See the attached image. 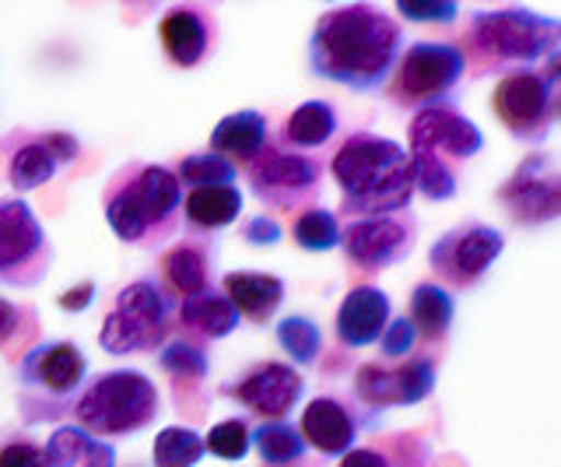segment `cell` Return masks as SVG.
Segmentation results:
<instances>
[{"mask_svg":"<svg viewBox=\"0 0 561 467\" xmlns=\"http://www.w3.org/2000/svg\"><path fill=\"white\" fill-rule=\"evenodd\" d=\"M400 54V29L376 8L327 11L312 32L316 75L347 89H379Z\"/></svg>","mask_w":561,"mask_h":467,"instance_id":"cell-1","label":"cell"},{"mask_svg":"<svg viewBox=\"0 0 561 467\" xmlns=\"http://www.w3.org/2000/svg\"><path fill=\"white\" fill-rule=\"evenodd\" d=\"M333 176L344 190V207L358 215L382 218L386 212L408 207L414 194L411 159L397 141L376 134L347 137L333 159Z\"/></svg>","mask_w":561,"mask_h":467,"instance_id":"cell-2","label":"cell"},{"mask_svg":"<svg viewBox=\"0 0 561 467\" xmlns=\"http://www.w3.org/2000/svg\"><path fill=\"white\" fill-rule=\"evenodd\" d=\"M561 43V22L543 19L526 8L481 11L473 19V46L491 60L534 64L551 57Z\"/></svg>","mask_w":561,"mask_h":467,"instance_id":"cell-3","label":"cell"},{"mask_svg":"<svg viewBox=\"0 0 561 467\" xmlns=\"http://www.w3.org/2000/svg\"><path fill=\"white\" fill-rule=\"evenodd\" d=\"M158 411V390L140 373H110L81 397L78 419L92 432H137Z\"/></svg>","mask_w":561,"mask_h":467,"instance_id":"cell-4","label":"cell"},{"mask_svg":"<svg viewBox=\"0 0 561 467\" xmlns=\"http://www.w3.org/2000/svg\"><path fill=\"white\" fill-rule=\"evenodd\" d=\"M102 349L113 355H127L151 349L165 338V299L148 282H137L119 292V303L102 323Z\"/></svg>","mask_w":561,"mask_h":467,"instance_id":"cell-5","label":"cell"},{"mask_svg":"<svg viewBox=\"0 0 561 467\" xmlns=\"http://www.w3.org/2000/svg\"><path fill=\"white\" fill-rule=\"evenodd\" d=\"M467 71V57L453 43H414L400 64L397 92L411 102L446 99Z\"/></svg>","mask_w":561,"mask_h":467,"instance_id":"cell-6","label":"cell"},{"mask_svg":"<svg viewBox=\"0 0 561 467\" xmlns=\"http://www.w3.org/2000/svg\"><path fill=\"white\" fill-rule=\"evenodd\" d=\"M495 113L523 141H540L554 113V84L534 71L508 75L495 89Z\"/></svg>","mask_w":561,"mask_h":467,"instance_id":"cell-7","label":"cell"},{"mask_svg":"<svg viewBox=\"0 0 561 467\" xmlns=\"http://www.w3.org/2000/svg\"><path fill=\"white\" fill-rule=\"evenodd\" d=\"M505 250V236L491 225H473V229L453 232L432 247V267L446 274L453 285H470L499 261Z\"/></svg>","mask_w":561,"mask_h":467,"instance_id":"cell-8","label":"cell"},{"mask_svg":"<svg viewBox=\"0 0 561 467\" xmlns=\"http://www.w3.org/2000/svg\"><path fill=\"white\" fill-rule=\"evenodd\" d=\"M484 148V134L449 106H425L417 110L411 124V151H428L435 159L456 155V159H470Z\"/></svg>","mask_w":561,"mask_h":467,"instance_id":"cell-9","label":"cell"},{"mask_svg":"<svg viewBox=\"0 0 561 467\" xmlns=\"http://www.w3.org/2000/svg\"><path fill=\"white\" fill-rule=\"evenodd\" d=\"M502 201L516 221L537 225L561 215V176H543V159L534 155L523 169L502 186Z\"/></svg>","mask_w":561,"mask_h":467,"instance_id":"cell-10","label":"cell"},{"mask_svg":"<svg viewBox=\"0 0 561 467\" xmlns=\"http://www.w3.org/2000/svg\"><path fill=\"white\" fill-rule=\"evenodd\" d=\"M341 243L347 247L351 261L362 267H386L400 261L411 247V229L397 218H362L344 232Z\"/></svg>","mask_w":561,"mask_h":467,"instance_id":"cell-11","label":"cell"},{"mask_svg":"<svg viewBox=\"0 0 561 467\" xmlns=\"http://www.w3.org/2000/svg\"><path fill=\"white\" fill-rule=\"evenodd\" d=\"M386 323H390V299H386V292L362 285V288H351L347 299L341 303L337 338L347 349H365V344L382 338Z\"/></svg>","mask_w":561,"mask_h":467,"instance_id":"cell-12","label":"cell"},{"mask_svg":"<svg viewBox=\"0 0 561 467\" xmlns=\"http://www.w3.org/2000/svg\"><path fill=\"white\" fill-rule=\"evenodd\" d=\"M236 397L260 414L280 419V414L291 411V405L302 397V376H298L291 366L271 362V366H260L253 376H245L236 387Z\"/></svg>","mask_w":561,"mask_h":467,"instance_id":"cell-13","label":"cell"},{"mask_svg":"<svg viewBox=\"0 0 561 467\" xmlns=\"http://www.w3.org/2000/svg\"><path fill=\"white\" fill-rule=\"evenodd\" d=\"M302 440H309L320 454L341 457L355 446V422L333 397H316L302 411Z\"/></svg>","mask_w":561,"mask_h":467,"instance_id":"cell-14","label":"cell"},{"mask_svg":"<svg viewBox=\"0 0 561 467\" xmlns=\"http://www.w3.org/2000/svg\"><path fill=\"white\" fill-rule=\"evenodd\" d=\"M39 247H43V229L28 212V204L22 201L0 204V271L25 264Z\"/></svg>","mask_w":561,"mask_h":467,"instance_id":"cell-15","label":"cell"},{"mask_svg":"<svg viewBox=\"0 0 561 467\" xmlns=\"http://www.w3.org/2000/svg\"><path fill=\"white\" fill-rule=\"evenodd\" d=\"M225 292H228V303L236 306V314L250 320H267L280 306V299H285V282L274 278V274L236 271L225 278Z\"/></svg>","mask_w":561,"mask_h":467,"instance_id":"cell-16","label":"cell"},{"mask_svg":"<svg viewBox=\"0 0 561 467\" xmlns=\"http://www.w3.org/2000/svg\"><path fill=\"white\" fill-rule=\"evenodd\" d=\"M81 376H84V355L75 344H49V349H39L25 362V379H35V384L57 394L75 390L81 384Z\"/></svg>","mask_w":561,"mask_h":467,"instance_id":"cell-17","label":"cell"},{"mask_svg":"<svg viewBox=\"0 0 561 467\" xmlns=\"http://www.w3.org/2000/svg\"><path fill=\"white\" fill-rule=\"evenodd\" d=\"M263 141H267V119L260 113H232L210 134L215 155H236V159H256Z\"/></svg>","mask_w":561,"mask_h":467,"instance_id":"cell-18","label":"cell"},{"mask_svg":"<svg viewBox=\"0 0 561 467\" xmlns=\"http://www.w3.org/2000/svg\"><path fill=\"white\" fill-rule=\"evenodd\" d=\"M162 46L180 67H193L207 49L204 19L197 11H172L169 19L162 22Z\"/></svg>","mask_w":561,"mask_h":467,"instance_id":"cell-19","label":"cell"},{"mask_svg":"<svg viewBox=\"0 0 561 467\" xmlns=\"http://www.w3.org/2000/svg\"><path fill=\"white\" fill-rule=\"evenodd\" d=\"M130 194L140 207V215H145V221L154 225L180 207V180H175L169 169L151 166V169L140 172V180L130 186Z\"/></svg>","mask_w":561,"mask_h":467,"instance_id":"cell-20","label":"cell"},{"mask_svg":"<svg viewBox=\"0 0 561 467\" xmlns=\"http://www.w3.org/2000/svg\"><path fill=\"white\" fill-rule=\"evenodd\" d=\"M183 320L193 327V331H201L207 338H225L236 331L239 314H236V306L228 303V296H218V292L204 288L197 296H186Z\"/></svg>","mask_w":561,"mask_h":467,"instance_id":"cell-21","label":"cell"},{"mask_svg":"<svg viewBox=\"0 0 561 467\" xmlns=\"http://www.w3.org/2000/svg\"><path fill=\"white\" fill-rule=\"evenodd\" d=\"M242 212V194L236 186H201L186 197V218L204 229H221Z\"/></svg>","mask_w":561,"mask_h":467,"instance_id":"cell-22","label":"cell"},{"mask_svg":"<svg viewBox=\"0 0 561 467\" xmlns=\"http://www.w3.org/2000/svg\"><path fill=\"white\" fill-rule=\"evenodd\" d=\"M453 296L443 285H417L411 296V323L414 331H421L425 338H438L449 331L453 323Z\"/></svg>","mask_w":561,"mask_h":467,"instance_id":"cell-23","label":"cell"},{"mask_svg":"<svg viewBox=\"0 0 561 467\" xmlns=\"http://www.w3.org/2000/svg\"><path fill=\"white\" fill-rule=\"evenodd\" d=\"M316 176H320L316 162L302 159V155H280V151L256 169L260 190H309Z\"/></svg>","mask_w":561,"mask_h":467,"instance_id":"cell-24","label":"cell"},{"mask_svg":"<svg viewBox=\"0 0 561 467\" xmlns=\"http://www.w3.org/2000/svg\"><path fill=\"white\" fill-rule=\"evenodd\" d=\"M333 130H337V113L327 102H306L288 119V141L298 148H320L330 141Z\"/></svg>","mask_w":561,"mask_h":467,"instance_id":"cell-25","label":"cell"},{"mask_svg":"<svg viewBox=\"0 0 561 467\" xmlns=\"http://www.w3.org/2000/svg\"><path fill=\"white\" fill-rule=\"evenodd\" d=\"M204 440L193 429H162L154 440V467H193L204 457Z\"/></svg>","mask_w":561,"mask_h":467,"instance_id":"cell-26","label":"cell"},{"mask_svg":"<svg viewBox=\"0 0 561 467\" xmlns=\"http://www.w3.org/2000/svg\"><path fill=\"white\" fill-rule=\"evenodd\" d=\"M253 443L256 449L263 454V460L267 464H291V460H302L306 454V440H302V432L285 425V422H267V425H260L253 432Z\"/></svg>","mask_w":561,"mask_h":467,"instance_id":"cell-27","label":"cell"},{"mask_svg":"<svg viewBox=\"0 0 561 467\" xmlns=\"http://www.w3.org/2000/svg\"><path fill=\"white\" fill-rule=\"evenodd\" d=\"M408 159H411L414 186L428 201H449V197H456V176H453V169L446 166V159H435V155H428V151H411Z\"/></svg>","mask_w":561,"mask_h":467,"instance_id":"cell-28","label":"cell"},{"mask_svg":"<svg viewBox=\"0 0 561 467\" xmlns=\"http://www.w3.org/2000/svg\"><path fill=\"white\" fill-rule=\"evenodd\" d=\"M53 172H57V162H53L46 145H25L11 159V186L14 190H35V186L49 183Z\"/></svg>","mask_w":561,"mask_h":467,"instance_id":"cell-29","label":"cell"},{"mask_svg":"<svg viewBox=\"0 0 561 467\" xmlns=\"http://www.w3.org/2000/svg\"><path fill=\"white\" fill-rule=\"evenodd\" d=\"M277 341L280 349H285L295 362H302V366H309V362H316V355H320V327H316L309 317H288L277 323Z\"/></svg>","mask_w":561,"mask_h":467,"instance_id":"cell-30","label":"cell"},{"mask_svg":"<svg viewBox=\"0 0 561 467\" xmlns=\"http://www.w3.org/2000/svg\"><path fill=\"white\" fill-rule=\"evenodd\" d=\"M344 239L337 218H333L330 212H323V207H312V212H306L302 218L295 221V243L306 247V250H333Z\"/></svg>","mask_w":561,"mask_h":467,"instance_id":"cell-31","label":"cell"},{"mask_svg":"<svg viewBox=\"0 0 561 467\" xmlns=\"http://www.w3.org/2000/svg\"><path fill=\"white\" fill-rule=\"evenodd\" d=\"M165 278L175 288H180V292H186V296H197V292H204V285H207V267H204L201 250L175 247L165 257Z\"/></svg>","mask_w":561,"mask_h":467,"instance_id":"cell-32","label":"cell"},{"mask_svg":"<svg viewBox=\"0 0 561 467\" xmlns=\"http://www.w3.org/2000/svg\"><path fill=\"white\" fill-rule=\"evenodd\" d=\"M435 387V366L428 358H414L393 373V405H417Z\"/></svg>","mask_w":561,"mask_h":467,"instance_id":"cell-33","label":"cell"},{"mask_svg":"<svg viewBox=\"0 0 561 467\" xmlns=\"http://www.w3.org/2000/svg\"><path fill=\"white\" fill-rule=\"evenodd\" d=\"M180 176L186 183H197L201 186H232L236 180V169L232 162L225 159V155H215V151H204V155H193L180 166Z\"/></svg>","mask_w":561,"mask_h":467,"instance_id":"cell-34","label":"cell"},{"mask_svg":"<svg viewBox=\"0 0 561 467\" xmlns=\"http://www.w3.org/2000/svg\"><path fill=\"white\" fill-rule=\"evenodd\" d=\"M250 443H253L250 429H245V422H239V419H228V422L215 425V429L207 432V440H204V446L215 457H221V460L245 457V454H250Z\"/></svg>","mask_w":561,"mask_h":467,"instance_id":"cell-35","label":"cell"},{"mask_svg":"<svg viewBox=\"0 0 561 467\" xmlns=\"http://www.w3.org/2000/svg\"><path fill=\"white\" fill-rule=\"evenodd\" d=\"M88 446H92V436L84 429L64 425L53 432V440L46 446V467H75L88 454Z\"/></svg>","mask_w":561,"mask_h":467,"instance_id":"cell-36","label":"cell"},{"mask_svg":"<svg viewBox=\"0 0 561 467\" xmlns=\"http://www.w3.org/2000/svg\"><path fill=\"white\" fill-rule=\"evenodd\" d=\"M105 218H110V225L116 229L119 239H140L148 229V221H145V215H140L130 186H123L119 194L110 201V207H105Z\"/></svg>","mask_w":561,"mask_h":467,"instance_id":"cell-37","label":"cell"},{"mask_svg":"<svg viewBox=\"0 0 561 467\" xmlns=\"http://www.w3.org/2000/svg\"><path fill=\"white\" fill-rule=\"evenodd\" d=\"M162 366L175 376H190L201 379L207 373V358L201 349H190V344H172V349L162 352Z\"/></svg>","mask_w":561,"mask_h":467,"instance_id":"cell-38","label":"cell"},{"mask_svg":"<svg viewBox=\"0 0 561 467\" xmlns=\"http://www.w3.org/2000/svg\"><path fill=\"white\" fill-rule=\"evenodd\" d=\"M358 394L368 405H393V373L379 366H362L358 369Z\"/></svg>","mask_w":561,"mask_h":467,"instance_id":"cell-39","label":"cell"},{"mask_svg":"<svg viewBox=\"0 0 561 467\" xmlns=\"http://www.w3.org/2000/svg\"><path fill=\"white\" fill-rule=\"evenodd\" d=\"M397 11L411 22H453L460 8L446 4V0H425V4H417V0H400Z\"/></svg>","mask_w":561,"mask_h":467,"instance_id":"cell-40","label":"cell"},{"mask_svg":"<svg viewBox=\"0 0 561 467\" xmlns=\"http://www.w3.org/2000/svg\"><path fill=\"white\" fill-rule=\"evenodd\" d=\"M414 338H417V331H414V323L411 320H390L386 323V331H382V355L386 358H400V355H408L411 349H414Z\"/></svg>","mask_w":561,"mask_h":467,"instance_id":"cell-41","label":"cell"},{"mask_svg":"<svg viewBox=\"0 0 561 467\" xmlns=\"http://www.w3.org/2000/svg\"><path fill=\"white\" fill-rule=\"evenodd\" d=\"M0 467H46V454L28 443H11L0 449Z\"/></svg>","mask_w":561,"mask_h":467,"instance_id":"cell-42","label":"cell"},{"mask_svg":"<svg viewBox=\"0 0 561 467\" xmlns=\"http://www.w3.org/2000/svg\"><path fill=\"white\" fill-rule=\"evenodd\" d=\"M245 239H250V243H277L280 225L271 218H253L250 225H245Z\"/></svg>","mask_w":561,"mask_h":467,"instance_id":"cell-43","label":"cell"},{"mask_svg":"<svg viewBox=\"0 0 561 467\" xmlns=\"http://www.w3.org/2000/svg\"><path fill=\"white\" fill-rule=\"evenodd\" d=\"M43 145L53 155V162H57V159H75V155H78V141H75V137H67V134H49Z\"/></svg>","mask_w":561,"mask_h":467,"instance_id":"cell-44","label":"cell"},{"mask_svg":"<svg viewBox=\"0 0 561 467\" xmlns=\"http://www.w3.org/2000/svg\"><path fill=\"white\" fill-rule=\"evenodd\" d=\"M341 467H390V460H386L382 454H376V449H347Z\"/></svg>","mask_w":561,"mask_h":467,"instance_id":"cell-45","label":"cell"},{"mask_svg":"<svg viewBox=\"0 0 561 467\" xmlns=\"http://www.w3.org/2000/svg\"><path fill=\"white\" fill-rule=\"evenodd\" d=\"M92 299H95V288L92 285H81V288H70L67 296H60V306L64 309H84Z\"/></svg>","mask_w":561,"mask_h":467,"instance_id":"cell-46","label":"cell"},{"mask_svg":"<svg viewBox=\"0 0 561 467\" xmlns=\"http://www.w3.org/2000/svg\"><path fill=\"white\" fill-rule=\"evenodd\" d=\"M88 467H116V454H113V446H102V443H95L92 440V446H88Z\"/></svg>","mask_w":561,"mask_h":467,"instance_id":"cell-47","label":"cell"},{"mask_svg":"<svg viewBox=\"0 0 561 467\" xmlns=\"http://www.w3.org/2000/svg\"><path fill=\"white\" fill-rule=\"evenodd\" d=\"M14 327H18V309L8 299H0V344L14 334Z\"/></svg>","mask_w":561,"mask_h":467,"instance_id":"cell-48","label":"cell"},{"mask_svg":"<svg viewBox=\"0 0 561 467\" xmlns=\"http://www.w3.org/2000/svg\"><path fill=\"white\" fill-rule=\"evenodd\" d=\"M548 81H561V54H551L548 57Z\"/></svg>","mask_w":561,"mask_h":467,"instance_id":"cell-49","label":"cell"}]
</instances>
